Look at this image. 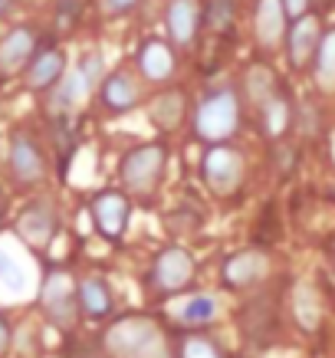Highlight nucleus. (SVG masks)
<instances>
[{
  "label": "nucleus",
  "instance_id": "obj_21",
  "mask_svg": "<svg viewBox=\"0 0 335 358\" xmlns=\"http://www.w3.org/2000/svg\"><path fill=\"white\" fill-rule=\"evenodd\" d=\"M315 79L322 89H335V30L325 33L315 50Z\"/></svg>",
  "mask_w": 335,
  "mask_h": 358
},
{
  "label": "nucleus",
  "instance_id": "obj_9",
  "mask_svg": "<svg viewBox=\"0 0 335 358\" xmlns=\"http://www.w3.org/2000/svg\"><path fill=\"white\" fill-rule=\"evenodd\" d=\"M197 23H201V10H197V0H171L168 7V33L174 36V43L187 46L194 40Z\"/></svg>",
  "mask_w": 335,
  "mask_h": 358
},
{
  "label": "nucleus",
  "instance_id": "obj_29",
  "mask_svg": "<svg viewBox=\"0 0 335 358\" xmlns=\"http://www.w3.org/2000/svg\"><path fill=\"white\" fill-rule=\"evenodd\" d=\"M138 0H102V10L106 13H125V10H131Z\"/></svg>",
  "mask_w": 335,
  "mask_h": 358
},
{
  "label": "nucleus",
  "instance_id": "obj_6",
  "mask_svg": "<svg viewBox=\"0 0 335 358\" xmlns=\"http://www.w3.org/2000/svg\"><path fill=\"white\" fill-rule=\"evenodd\" d=\"M33 43H36V36H33V30H27V27L7 33V36L0 40V76L20 73L33 53Z\"/></svg>",
  "mask_w": 335,
  "mask_h": 358
},
{
  "label": "nucleus",
  "instance_id": "obj_32",
  "mask_svg": "<svg viewBox=\"0 0 335 358\" xmlns=\"http://www.w3.org/2000/svg\"><path fill=\"white\" fill-rule=\"evenodd\" d=\"M7 3H10V0H0V13L7 10Z\"/></svg>",
  "mask_w": 335,
  "mask_h": 358
},
{
  "label": "nucleus",
  "instance_id": "obj_16",
  "mask_svg": "<svg viewBox=\"0 0 335 358\" xmlns=\"http://www.w3.org/2000/svg\"><path fill=\"white\" fill-rule=\"evenodd\" d=\"M102 99H106L108 109H131L135 102H138V86H135V79L129 73H112V76L102 83Z\"/></svg>",
  "mask_w": 335,
  "mask_h": 358
},
{
  "label": "nucleus",
  "instance_id": "obj_28",
  "mask_svg": "<svg viewBox=\"0 0 335 358\" xmlns=\"http://www.w3.org/2000/svg\"><path fill=\"white\" fill-rule=\"evenodd\" d=\"M230 23V0H214L211 3V27H227Z\"/></svg>",
  "mask_w": 335,
  "mask_h": 358
},
{
  "label": "nucleus",
  "instance_id": "obj_30",
  "mask_svg": "<svg viewBox=\"0 0 335 358\" xmlns=\"http://www.w3.org/2000/svg\"><path fill=\"white\" fill-rule=\"evenodd\" d=\"M306 3H309V0H283V7H286V17H296V20H299V17L306 13Z\"/></svg>",
  "mask_w": 335,
  "mask_h": 358
},
{
  "label": "nucleus",
  "instance_id": "obj_31",
  "mask_svg": "<svg viewBox=\"0 0 335 358\" xmlns=\"http://www.w3.org/2000/svg\"><path fill=\"white\" fill-rule=\"evenodd\" d=\"M10 348V326L3 322V315H0V355Z\"/></svg>",
  "mask_w": 335,
  "mask_h": 358
},
{
  "label": "nucleus",
  "instance_id": "obj_17",
  "mask_svg": "<svg viewBox=\"0 0 335 358\" xmlns=\"http://www.w3.org/2000/svg\"><path fill=\"white\" fill-rule=\"evenodd\" d=\"M138 66H141V73L148 79H155V83H162V79L171 76V69H174V56L171 50L164 43H158V40H152V43H145V50L138 53Z\"/></svg>",
  "mask_w": 335,
  "mask_h": 358
},
{
  "label": "nucleus",
  "instance_id": "obj_14",
  "mask_svg": "<svg viewBox=\"0 0 335 358\" xmlns=\"http://www.w3.org/2000/svg\"><path fill=\"white\" fill-rule=\"evenodd\" d=\"M43 303H46V313L53 319H59V322L73 319V282L66 280L63 273H56L53 280L43 286Z\"/></svg>",
  "mask_w": 335,
  "mask_h": 358
},
{
  "label": "nucleus",
  "instance_id": "obj_25",
  "mask_svg": "<svg viewBox=\"0 0 335 358\" xmlns=\"http://www.w3.org/2000/svg\"><path fill=\"white\" fill-rule=\"evenodd\" d=\"M247 89H250V96L257 99V102H263V99H270V92H273V73H270V69H263V66H257V69H250V76H247Z\"/></svg>",
  "mask_w": 335,
  "mask_h": 358
},
{
  "label": "nucleus",
  "instance_id": "obj_1",
  "mask_svg": "<svg viewBox=\"0 0 335 358\" xmlns=\"http://www.w3.org/2000/svg\"><path fill=\"white\" fill-rule=\"evenodd\" d=\"M106 348L112 358H171L164 336L152 319H122L106 332Z\"/></svg>",
  "mask_w": 335,
  "mask_h": 358
},
{
  "label": "nucleus",
  "instance_id": "obj_27",
  "mask_svg": "<svg viewBox=\"0 0 335 358\" xmlns=\"http://www.w3.org/2000/svg\"><path fill=\"white\" fill-rule=\"evenodd\" d=\"M184 358H220L217 355V348L204 338H191L187 345H184Z\"/></svg>",
  "mask_w": 335,
  "mask_h": 358
},
{
  "label": "nucleus",
  "instance_id": "obj_2",
  "mask_svg": "<svg viewBox=\"0 0 335 358\" xmlns=\"http://www.w3.org/2000/svg\"><path fill=\"white\" fill-rule=\"evenodd\" d=\"M36 289V266L30 257H23L20 250L10 243H0V296L7 303H20Z\"/></svg>",
  "mask_w": 335,
  "mask_h": 358
},
{
  "label": "nucleus",
  "instance_id": "obj_26",
  "mask_svg": "<svg viewBox=\"0 0 335 358\" xmlns=\"http://www.w3.org/2000/svg\"><path fill=\"white\" fill-rule=\"evenodd\" d=\"M286 115H290L286 102H283V99H273L270 106H266V129H270V135H280V131L286 129Z\"/></svg>",
  "mask_w": 335,
  "mask_h": 358
},
{
  "label": "nucleus",
  "instance_id": "obj_13",
  "mask_svg": "<svg viewBox=\"0 0 335 358\" xmlns=\"http://www.w3.org/2000/svg\"><path fill=\"white\" fill-rule=\"evenodd\" d=\"M315 46H319V20L315 17H299L296 27L290 30V56L296 66H303L309 56L315 53Z\"/></svg>",
  "mask_w": 335,
  "mask_h": 358
},
{
  "label": "nucleus",
  "instance_id": "obj_4",
  "mask_svg": "<svg viewBox=\"0 0 335 358\" xmlns=\"http://www.w3.org/2000/svg\"><path fill=\"white\" fill-rule=\"evenodd\" d=\"M162 168H164V152L158 145H141L135 152L122 162V178L125 185L131 187V194H148L158 178H162Z\"/></svg>",
  "mask_w": 335,
  "mask_h": 358
},
{
  "label": "nucleus",
  "instance_id": "obj_7",
  "mask_svg": "<svg viewBox=\"0 0 335 358\" xmlns=\"http://www.w3.org/2000/svg\"><path fill=\"white\" fill-rule=\"evenodd\" d=\"M191 276H194V260L178 247L164 250L158 266H155V282H158L162 289H181Z\"/></svg>",
  "mask_w": 335,
  "mask_h": 358
},
{
  "label": "nucleus",
  "instance_id": "obj_18",
  "mask_svg": "<svg viewBox=\"0 0 335 358\" xmlns=\"http://www.w3.org/2000/svg\"><path fill=\"white\" fill-rule=\"evenodd\" d=\"M224 273H227L230 286H250L266 273V257L263 253H240L224 266Z\"/></svg>",
  "mask_w": 335,
  "mask_h": 358
},
{
  "label": "nucleus",
  "instance_id": "obj_3",
  "mask_svg": "<svg viewBox=\"0 0 335 358\" xmlns=\"http://www.w3.org/2000/svg\"><path fill=\"white\" fill-rule=\"evenodd\" d=\"M237 129V96L224 89L204 99V106L197 109V135L207 141H224Z\"/></svg>",
  "mask_w": 335,
  "mask_h": 358
},
{
  "label": "nucleus",
  "instance_id": "obj_19",
  "mask_svg": "<svg viewBox=\"0 0 335 358\" xmlns=\"http://www.w3.org/2000/svg\"><path fill=\"white\" fill-rule=\"evenodd\" d=\"M66 73V59L63 53H56V50H50V53L36 56L30 63V73H27V83H30L33 89H46L53 86V83H59V76Z\"/></svg>",
  "mask_w": 335,
  "mask_h": 358
},
{
  "label": "nucleus",
  "instance_id": "obj_11",
  "mask_svg": "<svg viewBox=\"0 0 335 358\" xmlns=\"http://www.w3.org/2000/svg\"><path fill=\"white\" fill-rule=\"evenodd\" d=\"M89 83H92V79L86 76L83 66L63 73V76H59V86H56V92H53L56 109H76V106H83V102H86V92H89Z\"/></svg>",
  "mask_w": 335,
  "mask_h": 358
},
{
  "label": "nucleus",
  "instance_id": "obj_23",
  "mask_svg": "<svg viewBox=\"0 0 335 358\" xmlns=\"http://www.w3.org/2000/svg\"><path fill=\"white\" fill-rule=\"evenodd\" d=\"M79 303H83V309H86V313L102 315V313H108L112 299H108V289L102 286V282L86 280L83 286H79Z\"/></svg>",
  "mask_w": 335,
  "mask_h": 358
},
{
  "label": "nucleus",
  "instance_id": "obj_10",
  "mask_svg": "<svg viewBox=\"0 0 335 358\" xmlns=\"http://www.w3.org/2000/svg\"><path fill=\"white\" fill-rule=\"evenodd\" d=\"M53 230H56V217H53V210L43 204H33L23 210V217H20V234L27 243H33V247H43L46 240L53 237Z\"/></svg>",
  "mask_w": 335,
  "mask_h": 358
},
{
  "label": "nucleus",
  "instance_id": "obj_20",
  "mask_svg": "<svg viewBox=\"0 0 335 358\" xmlns=\"http://www.w3.org/2000/svg\"><path fill=\"white\" fill-rule=\"evenodd\" d=\"M292 313L299 319L303 329H315L319 326V293H315L309 282H299L296 293H292Z\"/></svg>",
  "mask_w": 335,
  "mask_h": 358
},
{
  "label": "nucleus",
  "instance_id": "obj_24",
  "mask_svg": "<svg viewBox=\"0 0 335 358\" xmlns=\"http://www.w3.org/2000/svg\"><path fill=\"white\" fill-rule=\"evenodd\" d=\"M214 313H217L214 296H194V299L184 303L181 319L184 322H207V319H214Z\"/></svg>",
  "mask_w": 335,
  "mask_h": 358
},
{
  "label": "nucleus",
  "instance_id": "obj_8",
  "mask_svg": "<svg viewBox=\"0 0 335 358\" xmlns=\"http://www.w3.org/2000/svg\"><path fill=\"white\" fill-rule=\"evenodd\" d=\"M286 33V7L283 0H259L257 3V40L259 46H276Z\"/></svg>",
  "mask_w": 335,
  "mask_h": 358
},
{
  "label": "nucleus",
  "instance_id": "obj_12",
  "mask_svg": "<svg viewBox=\"0 0 335 358\" xmlns=\"http://www.w3.org/2000/svg\"><path fill=\"white\" fill-rule=\"evenodd\" d=\"M10 164L13 171H17V178L20 181H40L43 178V158H40V152L33 148L30 138H23V135H17L10 145Z\"/></svg>",
  "mask_w": 335,
  "mask_h": 358
},
{
  "label": "nucleus",
  "instance_id": "obj_15",
  "mask_svg": "<svg viewBox=\"0 0 335 358\" xmlns=\"http://www.w3.org/2000/svg\"><path fill=\"white\" fill-rule=\"evenodd\" d=\"M125 214H129V207H125V201H122L119 194H102L96 204H92V217H96L99 230L108 234V237L122 234V227H125Z\"/></svg>",
  "mask_w": 335,
  "mask_h": 358
},
{
  "label": "nucleus",
  "instance_id": "obj_5",
  "mask_svg": "<svg viewBox=\"0 0 335 358\" xmlns=\"http://www.w3.org/2000/svg\"><path fill=\"white\" fill-rule=\"evenodd\" d=\"M240 174H243V164H240V158L230 152V148H211V152H207L204 178L217 194H230V191L240 185Z\"/></svg>",
  "mask_w": 335,
  "mask_h": 358
},
{
  "label": "nucleus",
  "instance_id": "obj_22",
  "mask_svg": "<svg viewBox=\"0 0 335 358\" xmlns=\"http://www.w3.org/2000/svg\"><path fill=\"white\" fill-rule=\"evenodd\" d=\"M184 112V102L178 92H164V96L155 99L152 106V122L158 125V129H174L178 125V119H181Z\"/></svg>",
  "mask_w": 335,
  "mask_h": 358
}]
</instances>
